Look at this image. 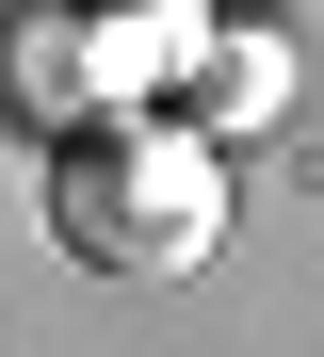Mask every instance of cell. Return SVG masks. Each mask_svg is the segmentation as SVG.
Returning a JSON list of instances; mask_svg holds the SVG:
<instances>
[{
  "instance_id": "1",
  "label": "cell",
  "mask_w": 324,
  "mask_h": 357,
  "mask_svg": "<svg viewBox=\"0 0 324 357\" xmlns=\"http://www.w3.org/2000/svg\"><path fill=\"white\" fill-rule=\"evenodd\" d=\"M49 227H65L82 276H194V260L227 244V162H211L194 114H146V98L65 114V146H49Z\"/></svg>"
}]
</instances>
